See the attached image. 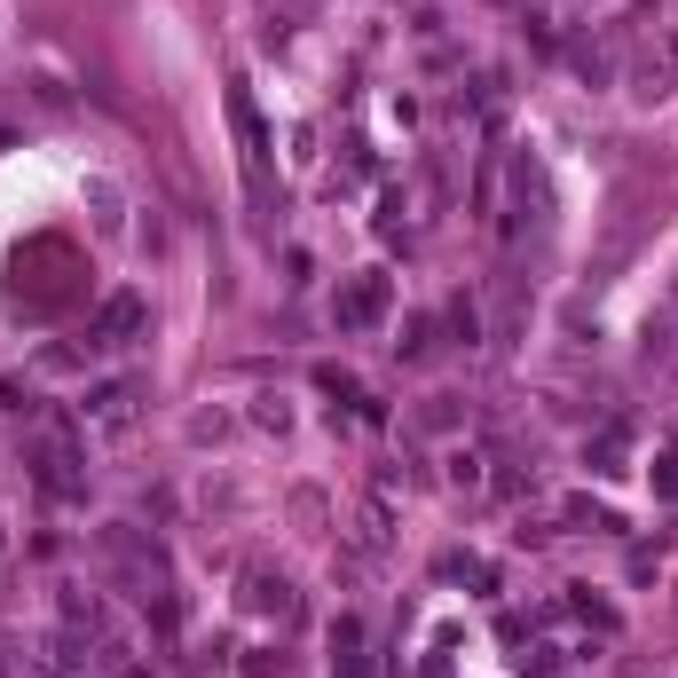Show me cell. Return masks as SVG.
<instances>
[{
    "mask_svg": "<svg viewBox=\"0 0 678 678\" xmlns=\"http://www.w3.org/2000/svg\"><path fill=\"white\" fill-rule=\"evenodd\" d=\"M450 490H481V450H450Z\"/></svg>",
    "mask_w": 678,
    "mask_h": 678,
    "instance_id": "5b68a950",
    "label": "cell"
},
{
    "mask_svg": "<svg viewBox=\"0 0 678 678\" xmlns=\"http://www.w3.org/2000/svg\"><path fill=\"white\" fill-rule=\"evenodd\" d=\"M127 403H134V386H103V395L87 403V418L95 426H127Z\"/></svg>",
    "mask_w": 678,
    "mask_h": 678,
    "instance_id": "277c9868",
    "label": "cell"
},
{
    "mask_svg": "<svg viewBox=\"0 0 678 678\" xmlns=\"http://www.w3.org/2000/svg\"><path fill=\"white\" fill-rule=\"evenodd\" d=\"M142 324V300H111L103 316H95V348H119V331Z\"/></svg>",
    "mask_w": 678,
    "mask_h": 678,
    "instance_id": "6da1fadb",
    "label": "cell"
},
{
    "mask_svg": "<svg viewBox=\"0 0 678 678\" xmlns=\"http://www.w3.org/2000/svg\"><path fill=\"white\" fill-rule=\"evenodd\" d=\"M253 608H269L276 623H293L300 600H293V584H284V576H253Z\"/></svg>",
    "mask_w": 678,
    "mask_h": 678,
    "instance_id": "7a4b0ae2",
    "label": "cell"
},
{
    "mask_svg": "<svg viewBox=\"0 0 678 678\" xmlns=\"http://www.w3.org/2000/svg\"><path fill=\"white\" fill-rule=\"evenodd\" d=\"M379 300H386V284H379V276H371V284H356V293L339 300V324H371V316H379Z\"/></svg>",
    "mask_w": 678,
    "mask_h": 678,
    "instance_id": "3957f363",
    "label": "cell"
}]
</instances>
